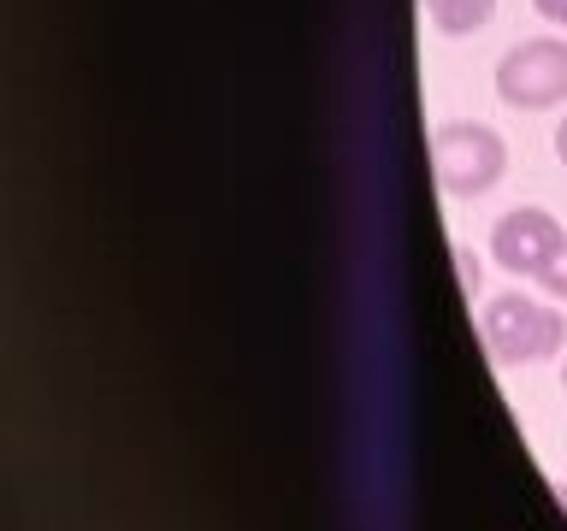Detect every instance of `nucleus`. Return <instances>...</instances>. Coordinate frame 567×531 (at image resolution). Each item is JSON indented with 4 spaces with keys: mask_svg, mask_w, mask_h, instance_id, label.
I'll use <instances>...</instances> for the list:
<instances>
[{
    "mask_svg": "<svg viewBox=\"0 0 567 531\" xmlns=\"http://www.w3.org/2000/svg\"><path fill=\"white\" fill-rule=\"evenodd\" d=\"M478 331H485V348L496 366H532V361H549V354L561 348V313L544 308V301H532L520 290L508 295H491L485 313H478Z\"/></svg>",
    "mask_w": 567,
    "mask_h": 531,
    "instance_id": "obj_1",
    "label": "nucleus"
},
{
    "mask_svg": "<svg viewBox=\"0 0 567 531\" xmlns=\"http://www.w3.org/2000/svg\"><path fill=\"white\" fill-rule=\"evenodd\" d=\"M432 171H437L443 189L467 201V195H485V189L503 184L508 148H503V136H496L491 124L450 118V124H437V136H432Z\"/></svg>",
    "mask_w": 567,
    "mask_h": 531,
    "instance_id": "obj_2",
    "label": "nucleus"
},
{
    "mask_svg": "<svg viewBox=\"0 0 567 531\" xmlns=\"http://www.w3.org/2000/svg\"><path fill=\"white\" fill-rule=\"evenodd\" d=\"M496 95H503L514 113H544V106L567 101V42H556V35L514 42L503 60H496Z\"/></svg>",
    "mask_w": 567,
    "mask_h": 531,
    "instance_id": "obj_3",
    "label": "nucleus"
},
{
    "mask_svg": "<svg viewBox=\"0 0 567 531\" xmlns=\"http://www.w3.org/2000/svg\"><path fill=\"white\" fill-rule=\"evenodd\" d=\"M561 237H567V230L556 225V212H544V207H514V212H503V219H496V230H491V254H496V266H503V272H514V278H538L544 260L561 248Z\"/></svg>",
    "mask_w": 567,
    "mask_h": 531,
    "instance_id": "obj_4",
    "label": "nucleus"
},
{
    "mask_svg": "<svg viewBox=\"0 0 567 531\" xmlns=\"http://www.w3.org/2000/svg\"><path fill=\"white\" fill-rule=\"evenodd\" d=\"M425 18L443 35H473L496 18V0H425Z\"/></svg>",
    "mask_w": 567,
    "mask_h": 531,
    "instance_id": "obj_5",
    "label": "nucleus"
},
{
    "mask_svg": "<svg viewBox=\"0 0 567 531\" xmlns=\"http://www.w3.org/2000/svg\"><path fill=\"white\" fill-rule=\"evenodd\" d=\"M532 283H538V290H544L549 301H567V237H561V248L544 260V272L532 278Z\"/></svg>",
    "mask_w": 567,
    "mask_h": 531,
    "instance_id": "obj_6",
    "label": "nucleus"
},
{
    "mask_svg": "<svg viewBox=\"0 0 567 531\" xmlns=\"http://www.w3.org/2000/svg\"><path fill=\"white\" fill-rule=\"evenodd\" d=\"M532 7H538L549 24H561V30H567V0H532Z\"/></svg>",
    "mask_w": 567,
    "mask_h": 531,
    "instance_id": "obj_7",
    "label": "nucleus"
},
{
    "mask_svg": "<svg viewBox=\"0 0 567 531\" xmlns=\"http://www.w3.org/2000/svg\"><path fill=\"white\" fill-rule=\"evenodd\" d=\"M556 159H561V166H567V118L556 124Z\"/></svg>",
    "mask_w": 567,
    "mask_h": 531,
    "instance_id": "obj_8",
    "label": "nucleus"
},
{
    "mask_svg": "<svg viewBox=\"0 0 567 531\" xmlns=\"http://www.w3.org/2000/svg\"><path fill=\"white\" fill-rule=\"evenodd\" d=\"M556 496H561V508H567V485H561V490H556Z\"/></svg>",
    "mask_w": 567,
    "mask_h": 531,
    "instance_id": "obj_9",
    "label": "nucleus"
},
{
    "mask_svg": "<svg viewBox=\"0 0 567 531\" xmlns=\"http://www.w3.org/2000/svg\"><path fill=\"white\" fill-rule=\"evenodd\" d=\"M561 389H567V366H561Z\"/></svg>",
    "mask_w": 567,
    "mask_h": 531,
    "instance_id": "obj_10",
    "label": "nucleus"
}]
</instances>
